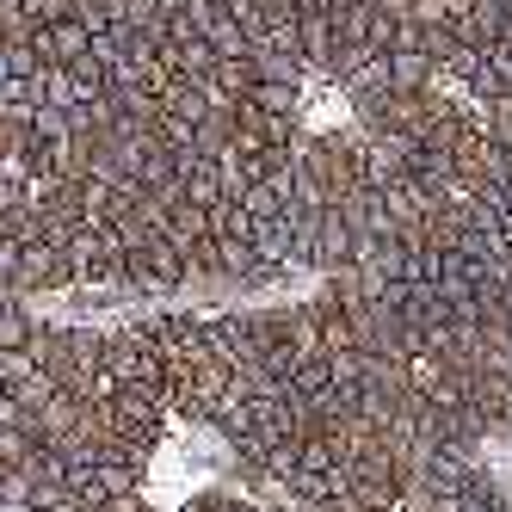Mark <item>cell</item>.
I'll return each instance as SVG.
<instances>
[{
	"label": "cell",
	"instance_id": "cell-3",
	"mask_svg": "<svg viewBox=\"0 0 512 512\" xmlns=\"http://www.w3.org/2000/svg\"><path fill=\"white\" fill-rule=\"evenodd\" d=\"M19 13L31 19V31H44V25L75 19V0H19Z\"/></svg>",
	"mask_w": 512,
	"mask_h": 512
},
{
	"label": "cell",
	"instance_id": "cell-2",
	"mask_svg": "<svg viewBox=\"0 0 512 512\" xmlns=\"http://www.w3.org/2000/svg\"><path fill=\"white\" fill-rule=\"evenodd\" d=\"M383 62H389V93H395V99H414V93L432 87V62H426L420 50H389Z\"/></svg>",
	"mask_w": 512,
	"mask_h": 512
},
{
	"label": "cell",
	"instance_id": "cell-1",
	"mask_svg": "<svg viewBox=\"0 0 512 512\" xmlns=\"http://www.w3.org/2000/svg\"><path fill=\"white\" fill-rule=\"evenodd\" d=\"M186 284H192V266H186V253H179L167 235L124 253V297H155V303H167Z\"/></svg>",
	"mask_w": 512,
	"mask_h": 512
}]
</instances>
